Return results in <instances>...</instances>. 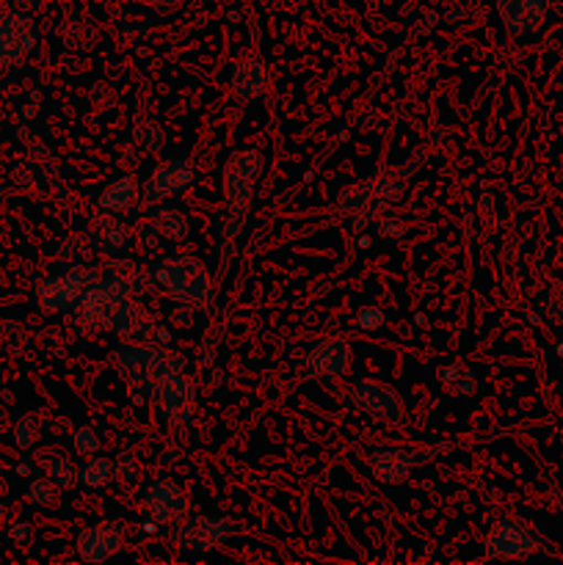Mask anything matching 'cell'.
<instances>
[{"label": "cell", "instance_id": "cell-37", "mask_svg": "<svg viewBox=\"0 0 563 565\" xmlns=\"http://www.w3.org/2000/svg\"><path fill=\"white\" fill-rule=\"evenodd\" d=\"M3 497H6V472L0 469V500H3Z\"/></svg>", "mask_w": 563, "mask_h": 565}, {"label": "cell", "instance_id": "cell-14", "mask_svg": "<svg viewBox=\"0 0 563 565\" xmlns=\"http://www.w3.org/2000/svg\"><path fill=\"white\" fill-rule=\"evenodd\" d=\"M188 508L191 502H188L185 489L169 478L152 480L144 491V511L158 527H177L188 516Z\"/></svg>", "mask_w": 563, "mask_h": 565}, {"label": "cell", "instance_id": "cell-7", "mask_svg": "<svg viewBox=\"0 0 563 565\" xmlns=\"http://www.w3.org/2000/svg\"><path fill=\"white\" fill-rule=\"evenodd\" d=\"M97 276L99 270L94 268V265H75V268L64 270V274L44 276L36 285L39 309L47 315L70 312V309L77 307L83 290H86Z\"/></svg>", "mask_w": 563, "mask_h": 565}, {"label": "cell", "instance_id": "cell-27", "mask_svg": "<svg viewBox=\"0 0 563 565\" xmlns=\"http://www.w3.org/2000/svg\"><path fill=\"white\" fill-rule=\"evenodd\" d=\"M77 480L83 483V489L99 491L110 483V461L103 456H88L83 469L77 472Z\"/></svg>", "mask_w": 563, "mask_h": 565}, {"label": "cell", "instance_id": "cell-28", "mask_svg": "<svg viewBox=\"0 0 563 565\" xmlns=\"http://www.w3.org/2000/svg\"><path fill=\"white\" fill-rule=\"evenodd\" d=\"M59 491L50 478H33L25 489V500L36 508H59Z\"/></svg>", "mask_w": 563, "mask_h": 565}, {"label": "cell", "instance_id": "cell-2", "mask_svg": "<svg viewBox=\"0 0 563 565\" xmlns=\"http://www.w3.org/2000/svg\"><path fill=\"white\" fill-rule=\"evenodd\" d=\"M265 158L257 149H235L224 163V259L232 254V241L241 232L252 202L254 185L263 174Z\"/></svg>", "mask_w": 563, "mask_h": 565}, {"label": "cell", "instance_id": "cell-4", "mask_svg": "<svg viewBox=\"0 0 563 565\" xmlns=\"http://www.w3.org/2000/svg\"><path fill=\"white\" fill-rule=\"evenodd\" d=\"M116 375L125 384L136 386V390L149 392L155 390V381L166 373V370L180 367L182 359L174 356L171 351L158 345H147V342H125L110 356Z\"/></svg>", "mask_w": 563, "mask_h": 565}, {"label": "cell", "instance_id": "cell-6", "mask_svg": "<svg viewBox=\"0 0 563 565\" xmlns=\"http://www.w3.org/2000/svg\"><path fill=\"white\" fill-rule=\"evenodd\" d=\"M484 550L495 561H522V557L535 555L541 550H550V546H546V541L530 524L511 516H500L491 522Z\"/></svg>", "mask_w": 563, "mask_h": 565}, {"label": "cell", "instance_id": "cell-3", "mask_svg": "<svg viewBox=\"0 0 563 565\" xmlns=\"http://www.w3.org/2000/svg\"><path fill=\"white\" fill-rule=\"evenodd\" d=\"M155 281L174 298L180 307L204 309L213 301V276L202 259L191 254H171L155 270Z\"/></svg>", "mask_w": 563, "mask_h": 565}, {"label": "cell", "instance_id": "cell-11", "mask_svg": "<svg viewBox=\"0 0 563 565\" xmlns=\"http://www.w3.org/2000/svg\"><path fill=\"white\" fill-rule=\"evenodd\" d=\"M152 392L160 412L166 414V419L180 425L193 423V417H196V406H199L196 390H193V384L188 381V375L182 373L180 367L166 370V373L155 381Z\"/></svg>", "mask_w": 563, "mask_h": 565}, {"label": "cell", "instance_id": "cell-35", "mask_svg": "<svg viewBox=\"0 0 563 565\" xmlns=\"http://www.w3.org/2000/svg\"><path fill=\"white\" fill-rule=\"evenodd\" d=\"M138 3L149 6V9H155V11H169V9H174V6H180L182 0H138Z\"/></svg>", "mask_w": 563, "mask_h": 565}, {"label": "cell", "instance_id": "cell-25", "mask_svg": "<svg viewBox=\"0 0 563 565\" xmlns=\"http://www.w3.org/2000/svg\"><path fill=\"white\" fill-rule=\"evenodd\" d=\"M132 143L144 152H160L166 143L163 127L158 125L149 116H136V125H132Z\"/></svg>", "mask_w": 563, "mask_h": 565}, {"label": "cell", "instance_id": "cell-16", "mask_svg": "<svg viewBox=\"0 0 563 565\" xmlns=\"http://www.w3.org/2000/svg\"><path fill=\"white\" fill-rule=\"evenodd\" d=\"M351 362L353 351L351 345H348V340H342V337H329V340H320L318 345L309 348L307 359H304V375H309V379L334 381L351 370Z\"/></svg>", "mask_w": 563, "mask_h": 565}, {"label": "cell", "instance_id": "cell-17", "mask_svg": "<svg viewBox=\"0 0 563 565\" xmlns=\"http://www.w3.org/2000/svg\"><path fill=\"white\" fill-rule=\"evenodd\" d=\"M497 14L513 36H530L546 20V0H497Z\"/></svg>", "mask_w": 563, "mask_h": 565}, {"label": "cell", "instance_id": "cell-33", "mask_svg": "<svg viewBox=\"0 0 563 565\" xmlns=\"http://www.w3.org/2000/svg\"><path fill=\"white\" fill-rule=\"evenodd\" d=\"M359 329L362 331H379L381 323H384V315H381L379 307H364L357 318Z\"/></svg>", "mask_w": 563, "mask_h": 565}, {"label": "cell", "instance_id": "cell-21", "mask_svg": "<svg viewBox=\"0 0 563 565\" xmlns=\"http://www.w3.org/2000/svg\"><path fill=\"white\" fill-rule=\"evenodd\" d=\"M144 232L174 246V243H182L188 237V218L180 210L158 207L147 215V221H144Z\"/></svg>", "mask_w": 563, "mask_h": 565}, {"label": "cell", "instance_id": "cell-10", "mask_svg": "<svg viewBox=\"0 0 563 565\" xmlns=\"http://www.w3.org/2000/svg\"><path fill=\"white\" fill-rule=\"evenodd\" d=\"M39 28L31 14L20 9L0 11V75L14 70L36 47Z\"/></svg>", "mask_w": 563, "mask_h": 565}, {"label": "cell", "instance_id": "cell-15", "mask_svg": "<svg viewBox=\"0 0 563 565\" xmlns=\"http://www.w3.org/2000/svg\"><path fill=\"white\" fill-rule=\"evenodd\" d=\"M125 544V522L121 519H108V522L88 524L77 533L75 552L83 563H105L114 557Z\"/></svg>", "mask_w": 563, "mask_h": 565}, {"label": "cell", "instance_id": "cell-29", "mask_svg": "<svg viewBox=\"0 0 563 565\" xmlns=\"http://www.w3.org/2000/svg\"><path fill=\"white\" fill-rule=\"evenodd\" d=\"M138 463L130 456H121L119 461L110 463V483L119 486L121 491H132L138 483Z\"/></svg>", "mask_w": 563, "mask_h": 565}, {"label": "cell", "instance_id": "cell-18", "mask_svg": "<svg viewBox=\"0 0 563 565\" xmlns=\"http://www.w3.org/2000/svg\"><path fill=\"white\" fill-rule=\"evenodd\" d=\"M155 318L141 301H130L127 298L119 309H116L114 320H110V329L116 337L127 342H147L149 334H152Z\"/></svg>", "mask_w": 563, "mask_h": 565}, {"label": "cell", "instance_id": "cell-9", "mask_svg": "<svg viewBox=\"0 0 563 565\" xmlns=\"http://www.w3.org/2000/svg\"><path fill=\"white\" fill-rule=\"evenodd\" d=\"M241 533V524L226 516H185L177 524V544L188 552L210 555Z\"/></svg>", "mask_w": 563, "mask_h": 565}, {"label": "cell", "instance_id": "cell-13", "mask_svg": "<svg viewBox=\"0 0 563 565\" xmlns=\"http://www.w3.org/2000/svg\"><path fill=\"white\" fill-rule=\"evenodd\" d=\"M431 458H434V450H423V447H379L368 456V467L379 483L397 486Z\"/></svg>", "mask_w": 563, "mask_h": 565}, {"label": "cell", "instance_id": "cell-8", "mask_svg": "<svg viewBox=\"0 0 563 565\" xmlns=\"http://www.w3.org/2000/svg\"><path fill=\"white\" fill-rule=\"evenodd\" d=\"M342 401L353 406L357 412L368 414L373 419H384V423H401L406 417V406H403L401 392L392 384L375 379H359L353 384L342 386Z\"/></svg>", "mask_w": 563, "mask_h": 565}, {"label": "cell", "instance_id": "cell-31", "mask_svg": "<svg viewBox=\"0 0 563 565\" xmlns=\"http://www.w3.org/2000/svg\"><path fill=\"white\" fill-rule=\"evenodd\" d=\"M6 535H9L11 546H17V550H28V546L33 544V527L31 522H25V519L11 522L9 527H6Z\"/></svg>", "mask_w": 563, "mask_h": 565}, {"label": "cell", "instance_id": "cell-12", "mask_svg": "<svg viewBox=\"0 0 563 565\" xmlns=\"http://www.w3.org/2000/svg\"><path fill=\"white\" fill-rule=\"evenodd\" d=\"M196 182V166L188 158H169L158 163L141 185L144 204H160L166 199H174L185 193Z\"/></svg>", "mask_w": 563, "mask_h": 565}, {"label": "cell", "instance_id": "cell-1", "mask_svg": "<svg viewBox=\"0 0 563 565\" xmlns=\"http://www.w3.org/2000/svg\"><path fill=\"white\" fill-rule=\"evenodd\" d=\"M419 160H408L406 166H384L373 171L368 180L346 188L337 196V213L351 221L353 226H368L370 221H379L381 215L390 213L406 193L408 180L417 171Z\"/></svg>", "mask_w": 563, "mask_h": 565}, {"label": "cell", "instance_id": "cell-34", "mask_svg": "<svg viewBox=\"0 0 563 565\" xmlns=\"http://www.w3.org/2000/svg\"><path fill=\"white\" fill-rule=\"evenodd\" d=\"M550 315H552V318H555V320H561V323H563V281H561V285H557V292H555V298H552Z\"/></svg>", "mask_w": 563, "mask_h": 565}, {"label": "cell", "instance_id": "cell-30", "mask_svg": "<svg viewBox=\"0 0 563 565\" xmlns=\"http://www.w3.org/2000/svg\"><path fill=\"white\" fill-rule=\"evenodd\" d=\"M72 447H75L77 456H97L99 452V436L94 428H77L72 436Z\"/></svg>", "mask_w": 563, "mask_h": 565}, {"label": "cell", "instance_id": "cell-19", "mask_svg": "<svg viewBox=\"0 0 563 565\" xmlns=\"http://www.w3.org/2000/svg\"><path fill=\"white\" fill-rule=\"evenodd\" d=\"M88 237H92V246L97 248L99 254H110V257H116V254L125 252L127 243H130V226H127L119 215L105 213L103 210V213L94 218Z\"/></svg>", "mask_w": 563, "mask_h": 565}, {"label": "cell", "instance_id": "cell-32", "mask_svg": "<svg viewBox=\"0 0 563 565\" xmlns=\"http://www.w3.org/2000/svg\"><path fill=\"white\" fill-rule=\"evenodd\" d=\"M379 232L384 237H390V241H392V237L397 241V237L406 235V224H403V218H397V215L386 213V215H381V218H379Z\"/></svg>", "mask_w": 563, "mask_h": 565}, {"label": "cell", "instance_id": "cell-36", "mask_svg": "<svg viewBox=\"0 0 563 565\" xmlns=\"http://www.w3.org/2000/svg\"><path fill=\"white\" fill-rule=\"evenodd\" d=\"M22 6H31V9H36V6H44L47 3V0H20Z\"/></svg>", "mask_w": 563, "mask_h": 565}, {"label": "cell", "instance_id": "cell-5", "mask_svg": "<svg viewBox=\"0 0 563 565\" xmlns=\"http://www.w3.org/2000/svg\"><path fill=\"white\" fill-rule=\"evenodd\" d=\"M130 298V281L114 274H99L77 301V323L88 331H108L116 309Z\"/></svg>", "mask_w": 563, "mask_h": 565}, {"label": "cell", "instance_id": "cell-23", "mask_svg": "<svg viewBox=\"0 0 563 565\" xmlns=\"http://www.w3.org/2000/svg\"><path fill=\"white\" fill-rule=\"evenodd\" d=\"M42 469L61 491L72 489V486L77 483V469L66 452H59V450L42 452Z\"/></svg>", "mask_w": 563, "mask_h": 565}, {"label": "cell", "instance_id": "cell-38", "mask_svg": "<svg viewBox=\"0 0 563 565\" xmlns=\"http://www.w3.org/2000/svg\"><path fill=\"white\" fill-rule=\"evenodd\" d=\"M6 516H9V511H6V505H3V502H0V524L6 522Z\"/></svg>", "mask_w": 563, "mask_h": 565}, {"label": "cell", "instance_id": "cell-22", "mask_svg": "<svg viewBox=\"0 0 563 565\" xmlns=\"http://www.w3.org/2000/svg\"><path fill=\"white\" fill-rule=\"evenodd\" d=\"M138 196H141V185H138L136 177L125 174V177H119V180L110 182V185L99 193L97 204H99V210H105V213L125 215L127 210L138 202Z\"/></svg>", "mask_w": 563, "mask_h": 565}, {"label": "cell", "instance_id": "cell-24", "mask_svg": "<svg viewBox=\"0 0 563 565\" xmlns=\"http://www.w3.org/2000/svg\"><path fill=\"white\" fill-rule=\"evenodd\" d=\"M42 436V414L39 412H25L14 419V428H11V445L17 450H31L33 445Z\"/></svg>", "mask_w": 563, "mask_h": 565}, {"label": "cell", "instance_id": "cell-26", "mask_svg": "<svg viewBox=\"0 0 563 565\" xmlns=\"http://www.w3.org/2000/svg\"><path fill=\"white\" fill-rule=\"evenodd\" d=\"M439 381L450 395H472L475 392V373L472 367H467V364H458V362L447 364V367L439 373Z\"/></svg>", "mask_w": 563, "mask_h": 565}, {"label": "cell", "instance_id": "cell-20", "mask_svg": "<svg viewBox=\"0 0 563 565\" xmlns=\"http://www.w3.org/2000/svg\"><path fill=\"white\" fill-rule=\"evenodd\" d=\"M265 83H268V72L259 55H248V58L237 61L230 72V88L235 97L241 99H254L265 92Z\"/></svg>", "mask_w": 563, "mask_h": 565}]
</instances>
